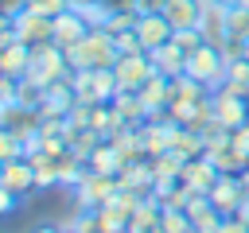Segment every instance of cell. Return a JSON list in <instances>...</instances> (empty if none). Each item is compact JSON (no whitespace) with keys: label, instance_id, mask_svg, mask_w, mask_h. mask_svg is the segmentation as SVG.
<instances>
[{"label":"cell","instance_id":"obj_1","mask_svg":"<svg viewBox=\"0 0 249 233\" xmlns=\"http://www.w3.org/2000/svg\"><path fill=\"white\" fill-rule=\"evenodd\" d=\"M117 58H121V50H117V43L105 27H89L86 39L66 47L70 70H101V66H117Z\"/></svg>","mask_w":249,"mask_h":233},{"label":"cell","instance_id":"obj_2","mask_svg":"<svg viewBox=\"0 0 249 233\" xmlns=\"http://www.w3.org/2000/svg\"><path fill=\"white\" fill-rule=\"evenodd\" d=\"M74 70H70V62H66V47H58L54 39L51 43H43V47H35L31 50V66H27V82H35L39 89H47V85H54V82H62V78H70Z\"/></svg>","mask_w":249,"mask_h":233},{"label":"cell","instance_id":"obj_3","mask_svg":"<svg viewBox=\"0 0 249 233\" xmlns=\"http://www.w3.org/2000/svg\"><path fill=\"white\" fill-rule=\"evenodd\" d=\"M226 70H230V58H226V50H222V47L202 43L198 50H191V54H187V74H191V78H198L206 89H222V85H226Z\"/></svg>","mask_w":249,"mask_h":233},{"label":"cell","instance_id":"obj_4","mask_svg":"<svg viewBox=\"0 0 249 233\" xmlns=\"http://www.w3.org/2000/svg\"><path fill=\"white\" fill-rule=\"evenodd\" d=\"M70 190H74V206H78V210H97V206L113 202V194L121 190V179H117V175L86 171V175L78 179V186H70Z\"/></svg>","mask_w":249,"mask_h":233},{"label":"cell","instance_id":"obj_5","mask_svg":"<svg viewBox=\"0 0 249 233\" xmlns=\"http://www.w3.org/2000/svg\"><path fill=\"white\" fill-rule=\"evenodd\" d=\"M0 128H4V132H12V136H19V140L27 144L31 136H39L43 116H39V109H35V105L8 101V105H0Z\"/></svg>","mask_w":249,"mask_h":233},{"label":"cell","instance_id":"obj_6","mask_svg":"<svg viewBox=\"0 0 249 233\" xmlns=\"http://www.w3.org/2000/svg\"><path fill=\"white\" fill-rule=\"evenodd\" d=\"M117 82H121V89H140L152 74H156V66H152V58H148V50H136V54H121L117 58Z\"/></svg>","mask_w":249,"mask_h":233},{"label":"cell","instance_id":"obj_7","mask_svg":"<svg viewBox=\"0 0 249 233\" xmlns=\"http://www.w3.org/2000/svg\"><path fill=\"white\" fill-rule=\"evenodd\" d=\"M214 120L226 124V128H237V124H249V97L233 93V89H214Z\"/></svg>","mask_w":249,"mask_h":233},{"label":"cell","instance_id":"obj_8","mask_svg":"<svg viewBox=\"0 0 249 233\" xmlns=\"http://www.w3.org/2000/svg\"><path fill=\"white\" fill-rule=\"evenodd\" d=\"M0 186H8V190H16V194H35L39 190V175H35V167H31V159H8V163H0Z\"/></svg>","mask_w":249,"mask_h":233},{"label":"cell","instance_id":"obj_9","mask_svg":"<svg viewBox=\"0 0 249 233\" xmlns=\"http://www.w3.org/2000/svg\"><path fill=\"white\" fill-rule=\"evenodd\" d=\"M12 23H16V35H19L23 43H31V47H43V43L54 39V19H51V16H39V12H27V8H23Z\"/></svg>","mask_w":249,"mask_h":233},{"label":"cell","instance_id":"obj_10","mask_svg":"<svg viewBox=\"0 0 249 233\" xmlns=\"http://www.w3.org/2000/svg\"><path fill=\"white\" fill-rule=\"evenodd\" d=\"M195 194H210L214 190V183L222 179V171L206 159V155H195V159H183V175H179Z\"/></svg>","mask_w":249,"mask_h":233},{"label":"cell","instance_id":"obj_11","mask_svg":"<svg viewBox=\"0 0 249 233\" xmlns=\"http://www.w3.org/2000/svg\"><path fill=\"white\" fill-rule=\"evenodd\" d=\"M210 202L222 210V217L237 214V210L245 206V186H241V175H222V179L214 183V190H210Z\"/></svg>","mask_w":249,"mask_h":233},{"label":"cell","instance_id":"obj_12","mask_svg":"<svg viewBox=\"0 0 249 233\" xmlns=\"http://www.w3.org/2000/svg\"><path fill=\"white\" fill-rule=\"evenodd\" d=\"M198 31H202V43H210V47H226V43H230L226 8H222V4H214V0H206L202 19H198Z\"/></svg>","mask_w":249,"mask_h":233},{"label":"cell","instance_id":"obj_13","mask_svg":"<svg viewBox=\"0 0 249 233\" xmlns=\"http://www.w3.org/2000/svg\"><path fill=\"white\" fill-rule=\"evenodd\" d=\"M136 35H140L144 50H156V47H163V43L175 35V27L167 23L163 12H156V16H136Z\"/></svg>","mask_w":249,"mask_h":233},{"label":"cell","instance_id":"obj_14","mask_svg":"<svg viewBox=\"0 0 249 233\" xmlns=\"http://www.w3.org/2000/svg\"><path fill=\"white\" fill-rule=\"evenodd\" d=\"M148 58H152L156 74H163V78L187 74V50H183L175 39H167V43H163V47H156V50H148Z\"/></svg>","mask_w":249,"mask_h":233},{"label":"cell","instance_id":"obj_15","mask_svg":"<svg viewBox=\"0 0 249 233\" xmlns=\"http://www.w3.org/2000/svg\"><path fill=\"white\" fill-rule=\"evenodd\" d=\"M86 31H89V23L78 8H66L62 16H54V43L58 47H74L78 39H86Z\"/></svg>","mask_w":249,"mask_h":233},{"label":"cell","instance_id":"obj_16","mask_svg":"<svg viewBox=\"0 0 249 233\" xmlns=\"http://www.w3.org/2000/svg\"><path fill=\"white\" fill-rule=\"evenodd\" d=\"M31 43L16 39V43H4L0 47V74H12V78H23L27 66H31Z\"/></svg>","mask_w":249,"mask_h":233},{"label":"cell","instance_id":"obj_17","mask_svg":"<svg viewBox=\"0 0 249 233\" xmlns=\"http://www.w3.org/2000/svg\"><path fill=\"white\" fill-rule=\"evenodd\" d=\"M117 179H121V186H128V190H136V194H152V190H156V171H152L148 159H128Z\"/></svg>","mask_w":249,"mask_h":233},{"label":"cell","instance_id":"obj_18","mask_svg":"<svg viewBox=\"0 0 249 233\" xmlns=\"http://www.w3.org/2000/svg\"><path fill=\"white\" fill-rule=\"evenodd\" d=\"M202 8H206V0H167L163 16H167V23H171L175 31H183V27H198Z\"/></svg>","mask_w":249,"mask_h":233},{"label":"cell","instance_id":"obj_19","mask_svg":"<svg viewBox=\"0 0 249 233\" xmlns=\"http://www.w3.org/2000/svg\"><path fill=\"white\" fill-rule=\"evenodd\" d=\"M179 159H195V155H206V144H202V132L198 128H187V124H175L171 128V148Z\"/></svg>","mask_w":249,"mask_h":233},{"label":"cell","instance_id":"obj_20","mask_svg":"<svg viewBox=\"0 0 249 233\" xmlns=\"http://www.w3.org/2000/svg\"><path fill=\"white\" fill-rule=\"evenodd\" d=\"M109 105H113V113L121 116V124H144V120H148V109H144L140 93H132V89H117V97H113Z\"/></svg>","mask_w":249,"mask_h":233},{"label":"cell","instance_id":"obj_21","mask_svg":"<svg viewBox=\"0 0 249 233\" xmlns=\"http://www.w3.org/2000/svg\"><path fill=\"white\" fill-rule=\"evenodd\" d=\"M86 163H89V171H97V175H121V171H124V155H121L109 140H101Z\"/></svg>","mask_w":249,"mask_h":233},{"label":"cell","instance_id":"obj_22","mask_svg":"<svg viewBox=\"0 0 249 233\" xmlns=\"http://www.w3.org/2000/svg\"><path fill=\"white\" fill-rule=\"evenodd\" d=\"M152 171H156V183H175L183 175V159L175 151H163V155H148Z\"/></svg>","mask_w":249,"mask_h":233},{"label":"cell","instance_id":"obj_23","mask_svg":"<svg viewBox=\"0 0 249 233\" xmlns=\"http://www.w3.org/2000/svg\"><path fill=\"white\" fill-rule=\"evenodd\" d=\"M101 140H105V136H101V132H93V128H74V132H70V151H74V155H82V159H89V155H93V148H97Z\"/></svg>","mask_w":249,"mask_h":233},{"label":"cell","instance_id":"obj_24","mask_svg":"<svg viewBox=\"0 0 249 233\" xmlns=\"http://www.w3.org/2000/svg\"><path fill=\"white\" fill-rule=\"evenodd\" d=\"M226 89L249 97V58H233L230 70H226Z\"/></svg>","mask_w":249,"mask_h":233},{"label":"cell","instance_id":"obj_25","mask_svg":"<svg viewBox=\"0 0 249 233\" xmlns=\"http://www.w3.org/2000/svg\"><path fill=\"white\" fill-rule=\"evenodd\" d=\"M160 225H163V233H195V221H191V214H187V210H171V206H163V214H160Z\"/></svg>","mask_w":249,"mask_h":233},{"label":"cell","instance_id":"obj_26","mask_svg":"<svg viewBox=\"0 0 249 233\" xmlns=\"http://www.w3.org/2000/svg\"><path fill=\"white\" fill-rule=\"evenodd\" d=\"M226 27H230V39H249V4L226 8Z\"/></svg>","mask_w":249,"mask_h":233},{"label":"cell","instance_id":"obj_27","mask_svg":"<svg viewBox=\"0 0 249 233\" xmlns=\"http://www.w3.org/2000/svg\"><path fill=\"white\" fill-rule=\"evenodd\" d=\"M19 155H23V140L0 128V163H8V159H19Z\"/></svg>","mask_w":249,"mask_h":233},{"label":"cell","instance_id":"obj_28","mask_svg":"<svg viewBox=\"0 0 249 233\" xmlns=\"http://www.w3.org/2000/svg\"><path fill=\"white\" fill-rule=\"evenodd\" d=\"M23 8H27V12H39V16H51V19H54V16H62L70 4H66V0H23Z\"/></svg>","mask_w":249,"mask_h":233},{"label":"cell","instance_id":"obj_29","mask_svg":"<svg viewBox=\"0 0 249 233\" xmlns=\"http://www.w3.org/2000/svg\"><path fill=\"white\" fill-rule=\"evenodd\" d=\"M171 39H175V43H179V47H183V50H187V54H191V50H198V47H202V31H198V27H183V31H175V35H171Z\"/></svg>","mask_w":249,"mask_h":233},{"label":"cell","instance_id":"obj_30","mask_svg":"<svg viewBox=\"0 0 249 233\" xmlns=\"http://www.w3.org/2000/svg\"><path fill=\"white\" fill-rule=\"evenodd\" d=\"M19 198H23V194H16V190H8V186H0V210H4V214H12V210L19 206Z\"/></svg>","mask_w":249,"mask_h":233},{"label":"cell","instance_id":"obj_31","mask_svg":"<svg viewBox=\"0 0 249 233\" xmlns=\"http://www.w3.org/2000/svg\"><path fill=\"white\" fill-rule=\"evenodd\" d=\"M167 8V0H136V12L140 16H156V12H163Z\"/></svg>","mask_w":249,"mask_h":233},{"label":"cell","instance_id":"obj_32","mask_svg":"<svg viewBox=\"0 0 249 233\" xmlns=\"http://www.w3.org/2000/svg\"><path fill=\"white\" fill-rule=\"evenodd\" d=\"M101 8L113 16V12H136V0H101Z\"/></svg>","mask_w":249,"mask_h":233},{"label":"cell","instance_id":"obj_33","mask_svg":"<svg viewBox=\"0 0 249 233\" xmlns=\"http://www.w3.org/2000/svg\"><path fill=\"white\" fill-rule=\"evenodd\" d=\"M128 233H163L160 221H148V225H128Z\"/></svg>","mask_w":249,"mask_h":233},{"label":"cell","instance_id":"obj_34","mask_svg":"<svg viewBox=\"0 0 249 233\" xmlns=\"http://www.w3.org/2000/svg\"><path fill=\"white\" fill-rule=\"evenodd\" d=\"M66 4H70V8H78V12H82V8H93V4H101V0H66Z\"/></svg>","mask_w":249,"mask_h":233},{"label":"cell","instance_id":"obj_35","mask_svg":"<svg viewBox=\"0 0 249 233\" xmlns=\"http://www.w3.org/2000/svg\"><path fill=\"white\" fill-rule=\"evenodd\" d=\"M214 4H222V8H237V4H249V0H214Z\"/></svg>","mask_w":249,"mask_h":233},{"label":"cell","instance_id":"obj_36","mask_svg":"<svg viewBox=\"0 0 249 233\" xmlns=\"http://www.w3.org/2000/svg\"><path fill=\"white\" fill-rule=\"evenodd\" d=\"M35 233H62V225H43V229H35Z\"/></svg>","mask_w":249,"mask_h":233},{"label":"cell","instance_id":"obj_37","mask_svg":"<svg viewBox=\"0 0 249 233\" xmlns=\"http://www.w3.org/2000/svg\"><path fill=\"white\" fill-rule=\"evenodd\" d=\"M62 233H78V229H70V225H66V229H62Z\"/></svg>","mask_w":249,"mask_h":233}]
</instances>
